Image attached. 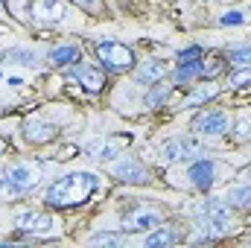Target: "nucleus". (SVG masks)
<instances>
[{"label":"nucleus","instance_id":"obj_18","mask_svg":"<svg viewBox=\"0 0 251 248\" xmlns=\"http://www.w3.org/2000/svg\"><path fill=\"white\" fill-rule=\"evenodd\" d=\"M201 73H204V64L199 62V59H196V62L181 59V64L176 67V79H178V82H187V79H193V76H201Z\"/></svg>","mask_w":251,"mask_h":248},{"label":"nucleus","instance_id":"obj_2","mask_svg":"<svg viewBox=\"0 0 251 248\" xmlns=\"http://www.w3.org/2000/svg\"><path fill=\"white\" fill-rule=\"evenodd\" d=\"M228 204L219 198H210L204 204L196 207V228H199V240H210V237H222L228 228Z\"/></svg>","mask_w":251,"mask_h":248},{"label":"nucleus","instance_id":"obj_13","mask_svg":"<svg viewBox=\"0 0 251 248\" xmlns=\"http://www.w3.org/2000/svg\"><path fill=\"white\" fill-rule=\"evenodd\" d=\"M213 173H216L213 161H196V164L190 167V184L196 187V190H210Z\"/></svg>","mask_w":251,"mask_h":248},{"label":"nucleus","instance_id":"obj_9","mask_svg":"<svg viewBox=\"0 0 251 248\" xmlns=\"http://www.w3.org/2000/svg\"><path fill=\"white\" fill-rule=\"evenodd\" d=\"M6 175L15 181V187L21 190V196L24 193H29V190H35L38 187V178H41V170L35 167V164H12L9 170H6Z\"/></svg>","mask_w":251,"mask_h":248},{"label":"nucleus","instance_id":"obj_28","mask_svg":"<svg viewBox=\"0 0 251 248\" xmlns=\"http://www.w3.org/2000/svg\"><path fill=\"white\" fill-rule=\"evenodd\" d=\"M199 56H201V50H199V47H190V50L181 53V59H199Z\"/></svg>","mask_w":251,"mask_h":248},{"label":"nucleus","instance_id":"obj_26","mask_svg":"<svg viewBox=\"0 0 251 248\" xmlns=\"http://www.w3.org/2000/svg\"><path fill=\"white\" fill-rule=\"evenodd\" d=\"M9 59H18V64L32 67V64H35V53H29V50H12V53H9Z\"/></svg>","mask_w":251,"mask_h":248},{"label":"nucleus","instance_id":"obj_23","mask_svg":"<svg viewBox=\"0 0 251 248\" xmlns=\"http://www.w3.org/2000/svg\"><path fill=\"white\" fill-rule=\"evenodd\" d=\"M91 243L94 246H123V237H117V234H94Z\"/></svg>","mask_w":251,"mask_h":248},{"label":"nucleus","instance_id":"obj_24","mask_svg":"<svg viewBox=\"0 0 251 248\" xmlns=\"http://www.w3.org/2000/svg\"><path fill=\"white\" fill-rule=\"evenodd\" d=\"M234 134H237V140H251V114L240 117V123H237V128H234Z\"/></svg>","mask_w":251,"mask_h":248},{"label":"nucleus","instance_id":"obj_16","mask_svg":"<svg viewBox=\"0 0 251 248\" xmlns=\"http://www.w3.org/2000/svg\"><path fill=\"white\" fill-rule=\"evenodd\" d=\"M216 94H219V85H199L196 91H190V97L184 99V108H199L207 99H213Z\"/></svg>","mask_w":251,"mask_h":248},{"label":"nucleus","instance_id":"obj_3","mask_svg":"<svg viewBox=\"0 0 251 248\" xmlns=\"http://www.w3.org/2000/svg\"><path fill=\"white\" fill-rule=\"evenodd\" d=\"M97 56H100L102 67H108L114 73H123V70L134 67V53L120 41H100L97 44Z\"/></svg>","mask_w":251,"mask_h":248},{"label":"nucleus","instance_id":"obj_31","mask_svg":"<svg viewBox=\"0 0 251 248\" xmlns=\"http://www.w3.org/2000/svg\"><path fill=\"white\" fill-rule=\"evenodd\" d=\"M249 175H251V167H249Z\"/></svg>","mask_w":251,"mask_h":248},{"label":"nucleus","instance_id":"obj_15","mask_svg":"<svg viewBox=\"0 0 251 248\" xmlns=\"http://www.w3.org/2000/svg\"><path fill=\"white\" fill-rule=\"evenodd\" d=\"M228 204L240 207V210H251V184H234L225 196Z\"/></svg>","mask_w":251,"mask_h":248},{"label":"nucleus","instance_id":"obj_8","mask_svg":"<svg viewBox=\"0 0 251 248\" xmlns=\"http://www.w3.org/2000/svg\"><path fill=\"white\" fill-rule=\"evenodd\" d=\"M196 152H199V140H196V137H187V134L170 137V140L161 146V155H164L167 161H187Z\"/></svg>","mask_w":251,"mask_h":248},{"label":"nucleus","instance_id":"obj_25","mask_svg":"<svg viewBox=\"0 0 251 248\" xmlns=\"http://www.w3.org/2000/svg\"><path fill=\"white\" fill-rule=\"evenodd\" d=\"M243 21H246V15H243V12H237V9H234V12H225V15L219 18V24H222V26H237V24H243Z\"/></svg>","mask_w":251,"mask_h":248},{"label":"nucleus","instance_id":"obj_7","mask_svg":"<svg viewBox=\"0 0 251 248\" xmlns=\"http://www.w3.org/2000/svg\"><path fill=\"white\" fill-rule=\"evenodd\" d=\"M15 225H18L21 231H26V234H53L59 222H56L53 216H47V213H38V210H26V213H18Z\"/></svg>","mask_w":251,"mask_h":248},{"label":"nucleus","instance_id":"obj_22","mask_svg":"<svg viewBox=\"0 0 251 248\" xmlns=\"http://www.w3.org/2000/svg\"><path fill=\"white\" fill-rule=\"evenodd\" d=\"M231 88H249L251 85V70L249 67H243V70H237V73H231Z\"/></svg>","mask_w":251,"mask_h":248},{"label":"nucleus","instance_id":"obj_29","mask_svg":"<svg viewBox=\"0 0 251 248\" xmlns=\"http://www.w3.org/2000/svg\"><path fill=\"white\" fill-rule=\"evenodd\" d=\"M76 3H79V6H94L97 0H76Z\"/></svg>","mask_w":251,"mask_h":248},{"label":"nucleus","instance_id":"obj_19","mask_svg":"<svg viewBox=\"0 0 251 248\" xmlns=\"http://www.w3.org/2000/svg\"><path fill=\"white\" fill-rule=\"evenodd\" d=\"M79 59V50L73 47V44H64V47H56V50H50V62L53 64H70Z\"/></svg>","mask_w":251,"mask_h":248},{"label":"nucleus","instance_id":"obj_14","mask_svg":"<svg viewBox=\"0 0 251 248\" xmlns=\"http://www.w3.org/2000/svg\"><path fill=\"white\" fill-rule=\"evenodd\" d=\"M24 137L29 143H47L56 137V125L53 123H44V120H29L24 125Z\"/></svg>","mask_w":251,"mask_h":248},{"label":"nucleus","instance_id":"obj_11","mask_svg":"<svg viewBox=\"0 0 251 248\" xmlns=\"http://www.w3.org/2000/svg\"><path fill=\"white\" fill-rule=\"evenodd\" d=\"M70 76H73L82 88H88V91H102V88H105L102 70H97V67H91V64H73Z\"/></svg>","mask_w":251,"mask_h":248},{"label":"nucleus","instance_id":"obj_12","mask_svg":"<svg viewBox=\"0 0 251 248\" xmlns=\"http://www.w3.org/2000/svg\"><path fill=\"white\" fill-rule=\"evenodd\" d=\"M167 73H170V67L161 62V59H149V62H143L137 70H134L137 82H143V85H158Z\"/></svg>","mask_w":251,"mask_h":248},{"label":"nucleus","instance_id":"obj_1","mask_svg":"<svg viewBox=\"0 0 251 248\" xmlns=\"http://www.w3.org/2000/svg\"><path fill=\"white\" fill-rule=\"evenodd\" d=\"M97 187H100V178L94 173L76 170V173H67V175H62L59 181H53L47 187L44 201L50 207H76V204H85Z\"/></svg>","mask_w":251,"mask_h":248},{"label":"nucleus","instance_id":"obj_20","mask_svg":"<svg viewBox=\"0 0 251 248\" xmlns=\"http://www.w3.org/2000/svg\"><path fill=\"white\" fill-rule=\"evenodd\" d=\"M228 62H234L237 67H249L251 64V44L231 47V50H228Z\"/></svg>","mask_w":251,"mask_h":248},{"label":"nucleus","instance_id":"obj_17","mask_svg":"<svg viewBox=\"0 0 251 248\" xmlns=\"http://www.w3.org/2000/svg\"><path fill=\"white\" fill-rule=\"evenodd\" d=\"M178 240V231L176 228H155L152 234H146V248H161V246H170Z\"/></svg>","mask_w":251,"mask_h":248},{"label":"nucleus","instance_id":"obj_32","mask_svg":"<svg viewBox=\"0 0 251 248\" xmlns=\"http://www.w3.org/2000/svg\"><path fill=\"white\" fill-rule=\"evenodd\" d=\"M0 152H3V146H0Z\"/></svg>","mask_w":251,"mask_h":248},{"label":"nucleus","instance_id":"obj_5","mask_svg":"<svg viewBox=\"0 0 251 248\" xmlns=\"http://www.w3.org/2000/svg\"><path fill=\"white\" fill-rule=\"evenodd\" d=\"M158 225H161V213L152 210V207H137V210H128L123 216V231H128V234L155 231Z\"/></svg>","mask_w":251,"mask_h":248},{"label":"nucleus","instance_id":"obj_4","mask_svg":"<svg viewBox=\"0 0 251 248\" xmlns=\"http://www.w3.org/2000/svg\"><path fill=\"white\" fill-rule=\"evenodd\" d=\"M111 173H114V178L128 181V184H146V181H149L146 167H143L137 158H131V155H123L120 161H114V164H111Z\"/></svg>","mask_w":251,"mask_h":248},{"label":"nucleus","instance_id":"obj_30","mask_svg":"<svg viewBox=\"0 0 251 248\" xmlns=\"http://www.w3.org/2000/svg\"><path fill=\"white\" fill-rule=\"evenodd\" d=\"M0 12H3V0H0Z\"/></svg>","mask_w":251,"mask_h":248},{"label":"nucleus","instance_id":"obj_27","mask_svg":"<svg viewBox=\"0 0 251 248\" xmlns=\"http://www.w3.org/2000/svg\"><path fill=\"white\" fill-rule=\"evenodd\" d=\"M167 94H170V88H161V91L149 94V97H146V105H149V108H155L158 102H164V99H167Z\"/></svg>","mask_w":251,"mask_h":248},{"label":"nucleus","instance_id":"obj_10","mask_svg":"<svg viewBox=\"0 0 251 248\" xmlns=\"http://www.w3.org/2000/svg\"><path fill=\"white\" fill-rule=\"evenodd\" d=\"M29 15L38 24H56V21H62L64 9L56 0H29Z\"/></svg>","mask_w":251,"mask_h":248},{"label":"nucleus","instance_id":"obj_6","mask_svg":"<svg viewBox=\"0 0 251 248\" xmlns=\"http://www.w3.org/2000/svg\"><path fill=\"white\" fill-rule=\"evenodd\" d=\"M193 128H196L199 134L219 137V134H225V131H228V114H225V111H219V108H207V111H201V114L193 120Z\"/></svg>","mask_w":251,"mask_h":248},{"label":"nucleus","instance_id":"obj_21","mask_svg":"<svg viewBox=\"0 0 251 248\" xmlns=\"http://www.w3.org/2000/svg\"><path fill=\"white\" fill-rule=\"evenodd\" d=\"M15 196H21V190H18L15 181L3 173V175H0V201H9V198H15Z\"/></svg>","mask_w":251,"mask_h":248}]
</instances>
